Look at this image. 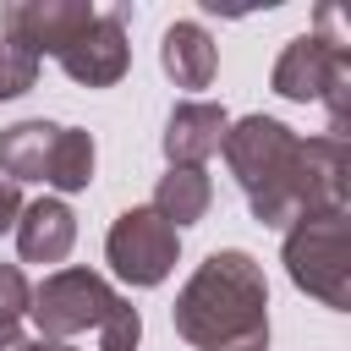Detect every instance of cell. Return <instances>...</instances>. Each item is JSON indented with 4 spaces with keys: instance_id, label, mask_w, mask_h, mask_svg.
<instances>
[{
    "instance_id": "cell-1",
    "label": "cell",
    "mask_w": 351,
    "mask_h": 351,
    "mask_svg": "<svg viewBox=\"0 0 351 351\" xmlns=\"http://www.w3.org/2000/svg\"><path fill=\"white\" fill-rule=\"evenodd\" d=\"M247 208L258 225L285 230L302 214L318 208H346L351 192V148L346 137H296L274 115H241L230 121L219 143Z\"/></svg>"
},
{
    "instance_id": "cell-2",
    "label": "cell",
    "mask_w": 351,
    "mask_h": 351,
    "mask_svg": "<svg viewBox=\"0 0 351 351\" xmlns=\"http://www.w3.org/2000/svg\"><path fill=\"white\" fill-rule=\"evenodd\" d=\"M0 33L38 60H60V71L82 88H115L132 66L126 16L93 0H11L0 5Z\"/></svg>"
},
{
    "instance_id": "cell-3",
    "label": "cell",
    "mask_w": 351,
    "mask_h": 351,
    "mask_svg": "<svg viewBox=\"0 0 351 351\" xmlns=\"http://www.w3.org/2000/svg\"><path fill=\"white\" fill-rule=\"evenodd\" d=\"M176 335L197 351H269V280L252 252H208L176 291Z\"/></svg>"
},
{
    "instance_id": "cell-4",
    "label": "cell",
    "mask_w": 351,
    "mask_h": 351,
    "mask_svg": "<svg viewBox=\"0 0 351 351\" xmlns=\"http://www.w3.org/2000/svg\"><path fill=\"white\" fill-rule=\"evenodd\" d=\"M27 318L38 329V340H77V335H93L99 351H137L143 340V313L93 269H49L38 285H33V302H27Z\"/></svg>"
},
{
    "instance_id": "cell-5",
    "label": "cell",
    "mask_w": 351,
    "mask_h": 351,
    "mask_svg": "<svg viewBox=\"0 0 351 351\" xmlns=\"http://www.w3.org/2000/svg\"><path fill=\"white\" fill-rule=\"evenodd\" d=\"M269 88L291 104H307V99L324 104L329 137H346V126H351V33H346L340 5H318V27L296 33L280 49Z\"/></svg>"
},
{
    "instance_id": "cell-6",
    "label": "cell",
    "mask_w": 351,
    "mask_h": 351,
    "mask_svg": "<svg viewBox=\"0 0 351 351\" xmlns=\"http://www.w3.org/2000/svg\"><path fill=\"white\" fill-rule=\"evenodd\" d=\"M285 274L296 291L313 302L346 313L351 307V214L346 208H318L285 225Z\"/></svg>"
},
{
    "instance_id": "cell-7",
    "label": "cell",
    "mask_w": 351,
    "mask_h": 351,
    "mask_svg": "<svg viewBox=\"0 0 351 351\" xmlns=\"http://www.w3.org/2000/svg\"><path fill=\"white\" fill-rule=\"evenodd\" d=\"M5 181H44L49 192H82L93 181V132L60 121H16L0 132Z\"/></svg>"
},
{
    "instance_id": "cell-8",
    "label": "cell",
    "mask_w": 351,
    "mask_h": 351,
    "mask_svg": "<svg viewBox=\"0 0 351 351\" xmlns=\"http://www.w3.org/2000/svg\"><path fill=\"white\" fill-rule=\"evenodd\" d=\"M176 258H181V230H176L165 214H154L148 203L115 214V225H110V236H104V263H110L126 285H137V291L165 285L170 269H176Z\"/></svg>"
},
{
    "instance_id": "cell-9",
    "label": "cell",
    "mask_w": 351,
    "mask_h": 351,
    "mask_svg": "<svg viewBox=\"0 0 351 351\" xmlns=\"http://www.w3.org/2000/svg\"><path fill=\"white\" fill-rule=\"evenodd\" d=\"M225 132H230L225 104H214V99H181V104L170 110V121H165L159 148H165L170 165H208V159L219 154Z\"/></svg>"
},
{
    "instance_id": "cell-10",
    "label": "cell",
    "mask_w": 351,
    "mask_h": 351,
    "mask_svg": "<svg viewBox=\"0 0 351 351\" xmlns=\"http://www.w3.org/2000/svg\"><path fill=\"white\" fill-rule=\"evenodd\" d=\"M16 252H22V263H66L71 258V241H77V214L60 203V197H33V203H22V214H16Z\"/></svg>"
},
{
    "instance_id": "cell-11",
    "label": "cell",
    "mask_w": 351,
    "mask_h": 351,
    "mask_svg": "<svg viewBox=\"0 0 351 351\" xmlns=\"http://www.w3.org/2000/svg\"><path fill=\"white\" fill-rule=\"evenodd\" d=\"M159 66H165V77H170L176 88H208L214 71H219V49H214V38H208L203 22L181 16V22H170L165 38H159Z\"/></svg>"
},
{
    "instance_id": "cell-12",
    "label": "cell",
    "mask_w": 351,
    "mask_h": 351,
    "mask_svg": "<svg viewBox=\"0 0 351 351\" xmlns=\"http://www.w3.org/2000/svg\"><path fill=\"white\" fill-rule=\"evenodd\" d=\"M208 203H214V181H208V170H203V165H170V170L159 176L148 208L165 214V219L181 230V225H197V219L208 214Z\"/></svg>"
},
{
    "instance_id": "cell-13",
    "label": "cell",
    "mask_w": 351,
    "mask_h": 351,
    "mask_svg": "<svg viewBox=\"0 0 351 351\" xmlns=\"http://www.w3.org/2000/svg\"><path fill=\"white\" fill-rule=\"evenodd\" d=\"M33 82H38V55L0 33V99H22Z\"/></svg>"
},
{
    "instance_id": "cell-14",
    "label": "cell",
    "mask_w": 351,
    "mask_h": 351,
    "mask_svg": "<svg viewBox=\"0 0 351 351\" xmlns=\"http://www.w3.org/2000/svg\"><path fill=\"white\" fill-rule=\"evenodd\" d=\"M27 302H33V285H27L22 263H0V329H16Z\"/></svg>"
},
{
    "instance_id": "cell-15",
    "label": "cell",
    "mask_w": 351,
    "mask_h": 351,
    "mask_svg": "<svg viewBox=\"0 0 351 351\" xmlns=\"http://www.w3.org/2000/svg\"><path fill=\"white\" fill-rule=\"evenodd\" d=\"M0 351H77V346L38 340V335H22V329H0Z\"/></svg>"
},
{
    "instance_id": "cell-16",
    "label": "cell",
    "mask_w": 351,
    "mask_h": 351,
    "mask_svg": "<svg viewBox=\"0 0 351 351\" xmlns=\"http://www.w3.org/2000/svg\"><path fill=\"white\" fill-rule=\"evenodd\" d=\"M16 214H22V186H11V181H0V236L16 225Z\"/></svg>"
}]
</instances>
